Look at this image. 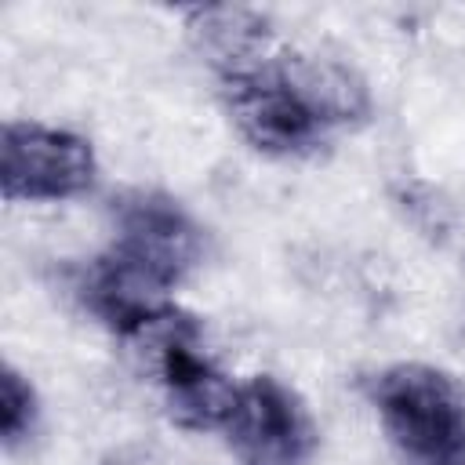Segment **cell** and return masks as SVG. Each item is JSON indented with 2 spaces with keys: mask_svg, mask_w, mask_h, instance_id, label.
<instances>
[{
  "mask_svg": "<svg viewBox=\"0 0 465 465\" xmlns=\"http://www.w3.org/2000/svg\"><path fill=\"white\" fill-rule=\"evenodd\" d=\"M367 396L389 440L414 458L436 461L465 432V392L440 367L392 363L371 378Z\"/></svg>",
  "mask_w": 465,
  "mask_h": 465,
  "instance_id": "1",
  "label": "cell"
},
{
  "mask_svg": "<svg viewBox=\"0 0 465 465\" xmlns=\"http://www.w3.org/2000/svg\"><path fill=\"white\" fill-rule=\"evenodd\" d=\"M94 149L84 134L11 120L0 134V189L7 200H69L94 182Z\"/></svg>",
  "mask_w": 465,
  "mask_h": 465,
  "instance_id": "2",
  "label": "cell"
},
{
  "mask_svg": "<svg viewBox=\"0 0 465 465\" xmlns=\"http://www.w3.org/2000/svg\"><path fill=\"white\" fill-rule=\"evenodd\" d=\"M222 432L243 465H305L316 447L309 411L269 374L240 385L236 407Z\"/></svg>",
  "mask_w": 465,
  "mask_h": 465,
  "instance_id": "3",
  "label": "cell"
},
{
  "mask_svg": "<svg viewBox=\"0 0 465 465\" xmlns=\"http://www.w3.org/2000/svg\"><path fill=\"white\" fill-rule=\"evenodd\" d=\"M222 94L236 131L262 153H305L309 145H316L323 131L316 116L272 73V62L251 76L222 80Z\"/></svg>",
  "mask_w": 465,
  "mask_h": 465,
  "instance_id": "4",
  "label": "cell"
},
{
  "mask_svg": "<svg viewBox=\"0 0 465 465\" xmlns=\"http://www.w3.org/2000/svg\"><path fill=\"white\" fill-rule=\"evenodd\" d=\"M116 251L178 283L200 262L196 222L163 193H134L116 207Z\"/></svg>",
  "mask_w": 465,
  "mask_h": 465,
  "instance_id": "5",
  "label": "cell"
},
{
  "mask_svg": "<svg viewBox=\"0 0 465 465\" xmlns=\"http://www.w3.org/2000/svg\"><path fill=\"white\" fill-rule=\"evenodd\" d=\"M171 287L174 283H167L163 276H156L142 262L109 247L102 258H94L87 265L76 291H80L87 312L98 316L109 331H116L124 338L138 323L171 309Z\"/></svg>",
  "mask_w": 465,
  "mask_h": 465,
  "instance_id": "6",
  "label": "cell"
},
{
  "mask_svg": "<svg viewBox=\"0 0 465 465\" xmlns=\"http://www.w3.org/2000/svg\"><path fill=\"white\" fill-rule=\"evenodd\" d=\"M185 36H189L193 51L222 80L251 76L276 58L269 18L254 7H243V4L193 7L185 15Z\"/></svg>",
  "mask_w": 465,
  "mask_h": 465,
  "instance_id": "7",
  "label": "cell"
},
{
  "mask_svg": "<svg viewBox=\"0 0 465 465\" xmlns=\"http://www.w3.org/2000/svg\"><path fill=\"white\" fill-rule=\"evenodd\" d=\"M272 73L316 116L320 127L356 124L371 109V94H367L363 76L338 58L305 54V51H276Z\"/></svg>",
  "mask_w": 465,
  "mask_h": 465,
  "instance_id": "8",
  "label": "cell"
},
{
  "mask_svg": "<svg viewBox=\"0 0 465 465\" xmlns=\"http://www.w3.org/2000/svg\"><path fill=\"white\" fill-rule=\"evenodd\" d=\"M160 389H163L171 421L182 429H196V432L225 429V421L236 407V392H240V385L229 381L207 356H196L193 363H185Z\"/></svg>",
  "mask_w": 465,
  "mask_h": 465,
  "instance_id": "9",
  "label": "cell"
},
{
  "mask_svg": "<svg viewBox=\"0 0 465 465\" xmlns=\"http://www.w3.org/2000/svg\"><path fill=\"white\" fill-rule=\"evenodd\" d=\"M400 207L411 218V225L418 232H425L429 240H447L450 229H454V207H450V200L436 185H429V182H407L400 189Z\"/></svg>",
  "mask_w": 465,
  "mask_h": 465,
  "instance_id": "10",
  "label": "cell"
},
{
  "mask_svg": "<svg viewBox=\"0 0 465 465\" xmlns=\"http://www.w3.org/2000/svg\"><path fill=\"white\" fill-rule=\"evenodd\" d=\"M33 425H36V392L15 367H4V374H0V436H4V447L22 443L33 432Z\"/></svg>",
  "mask_w": 465,
  "mask_h": 465,
  "instance_id": "11",
  "label": "cell"
},
{
  "mask_svg": "<svg viewBox=\"0 0 465 465\" xmlns=\"http://www.w3.org/2000/svg\"><path fill=\"white\" fill-rule=\"evenodd\" d=\"M436 465H465V432H461V436L436 458Z\"/></svg>",
  "mask_w": 465,
  "mask_h": 465,
  "instance_id": "12",
  "label": "cell"
}]
</instances>
